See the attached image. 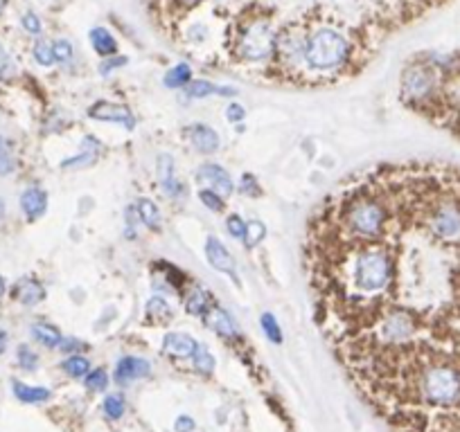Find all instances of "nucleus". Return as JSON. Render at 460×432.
Listing matches in <instances>:
<instances>
[{
    "label": "nucleus",
    "mask_w": 460,
    "mask_h": 432,
    "mask_svg": "<svg viewBox=\"0 0 460 432\" xmlns=\"http://www.w3.org/2000/svg\"><path fill=\"white\" fill-rule=\"evenodd\" d=\"M410 392L422 403L454 407L460 403V370L451 361H422L410 367Z\"/></svg>",
    "instance_id": "nucleus-1"
},
{
    "label": "nucleus",
    "mask_w": 460,
    "mask_h": 432,
    "mask_svg": "<svg viewBox=\"0 0 460 432\" xmlns=\"http://www.w3.org/2000/svg\"><path fill=\"white\" fill-rule=\"evenodd\" d=\"M350 41L343 32L332 25H318L307 30L303 68L309 75H329L338 72L350 61Z\"/></svg>",
    "instance_id": "nucleus-2"
},
{
    "label": "nucleus",
    "mask_w": 460,
    "mask_h": 432,
    "mask_svg": "<svg viewBox=\"0 0 460 432\" xmlns=\"http://www.w3.org/2000/svg\"><path fill=\"white\" fill-rule=\"evenodd\" d=\"M276 34L266 21H253L237 36V54L246 61H264L273 56Z\"/></svg>",
    "instance_id": "nucleus-3"
},
{
    "label": "nucleus",
    "mask_w": 460,
    "mask_h": 432,
    "mask_svg": "<svg viewBox=\"0 0 460 432\" xmlns=\"http://www.w3.org/2000/svg\"><path fill=\"white\" fill-rule=\"evenodd\" d=\"M88 117L100 120V122H116V124H122L124 128H129V131L135 126V120L131 115V111H129L127 106L111 104V102L93 104L91 109H88Z\"/></svg>",
    "instance_id": "nucleus-4"
},
{
    "label": "nucleus",
    "mask_w": 460,
    "mask_h": 432,
    "mask_svg": "<svg viewBox=\"0 0 460 432\" xmlns=\"http://www.w3.org/2000/svg\"><path fill=\"white\" fill-rule=\"evenodd\" d=\"M197 178L201 183H208L221 198H228L235 192V185L230 181V174L219 165H201L197 169Z\"/></svg>",
    "instance_id": "nucleus-5"
},
{
    "label": "nucleus",
    "mask_w": 460,
    "mask_h": 432,
    "mask_svg": "<svg viewBox=\"0 0 460 432\" xmlns=\"http://www.w3.org/2000/svg\"><path fill=\"white\" fill-rule=\"evenodd\" d=\"M151 374V365L144 358H135V356H124L122 361L116 365V374L113 378L118 383H131L135 378H144Z\"/></svg>",
    "instance_id": "nucleus-6"
},
{
    "label": "nucleus",
    "mask_w": 460,
    "mask_h": 432,
    "mask_svg": "<svg viewBox=\"0 0 460 432\" xmlns=\"http://www.w3.org/2000/svg\"><path fill=\"white\" fill-rule=\"evenodd\" d=\"M201 345V342H197L192 336H188V333H167L165 340H163V352L167 356L172 358H192L197 352V347Z\"/></svg>",
    "instance_id": "nucleus-7"
},
{
    "label": "nucleus",
    "mask_w": 460,
    "mask_h": 432,
    "mask_svg": "<svg viewBox=\"0 0 460 432\" xmlns=\"http://www.w3.org/2000/svg\"><path fill=\"white\" fill-rule=\"evenodd\" d=\"M206 255H208V262L212 264V268H217L219 273L235 275V262H232L230 252L226 250V246L217 239V236H210V239L206 241Z\"/></svg>",
    "instance_id": "nucleus-8"
},
{
    "label": "nucleus",
    "mask_w": 460,
    "mask_h": 432,
    "mask_svg": "<svg viewBox=\"0 0 460 432\" xmlns=\"http://www.w3.org/2000/svg\"><path fill=\"white\" fill-rule=\"evenodd\" d=\"M188 137H190L192 146H195L199 153H206V156H208V153H215L217 149H219V144H221L219 133L212 131V128L206 126V124L190 126L188 128Z\"/></svg>",
    "instance_id": "nucleus-9"
},
{
    "label": "nucleus",
    "mask_w": 460,
    "mask_h": 432,
    "mask_svg": "<svg viewBox=\"0 0 460 432\" xmlns=\"http://www.w3.org/2000/svg\"><path fill=\"white\" fill-rule=\"evenodd\" d=\"M206 322H208V327L210 329H215L219 336H223V338H237V327H235V322H232V317L223 311V308H219V306H210L208 311H206Z\"/></svg>",
    "instance_id": "nucleus-10"
},
{
    "label": "nucleus",
    "mask_w": 460,
    "mask_h": 432,
    "mask_svg": "<svg viewBox=\"0 0 460 432\" xmlns=\"http://www.w3.org/2000/svg\"><path fill=\"white\" fill-rule=\"evenodd\" d=\"M21 207L28 214V218H39L45 214L47 209V194L39 187H30V190L23 192L21 196Z\"/></svg>",
    "instance_id": "nucleus-11"
},
{
    "label": "nucleus",
    "mask_w": 460,
    "mask_h": 432,
    "mask_svg": "<svg viewBox=\"0 0 460 432\" xmlns=\"http://www.w3.org/2000/svg\"><path fill=\"white\" fill-rule=\"evenodd\" d=\"M14 297L19 299L23 306H34V304H39V302H43L45 291L36 280L28 277V280L19 282V286H16V291H14Z\"/></svg>",
    "instance_id": "nucleus-12"
},
{
    "label": "nucleus",
    "mask_w": 460,
    "mask_h": 432,
    "mask_svg": "<svg viewBox=\"0 0 460 432\" xmlns=\"http://www.w3.org/2000/svg\"><path fill=\"white\" fill-rule=\"evenodd\" d=\"M158 181L169 196L179 194V183H176V176H174V162H172V156H167V153L158 156Z\"/></svg>",
    "instance_id": "nucleus-13"
},
{
    "label": "nucleus",
    "mask_w": 460,
    "mask_h": 432,
    "mask_svg": "<svg viewBox=\"0 0 460 432\" xmlns=\"http://www.w3.org/2000/svg\"><path fill=\"white\" fill-rule=\"evenodd\" d=\"M12 389H14V396L19 398L21 403H45L47 398L52 396L50 389H45V387H30V385H25V383H21V380H14Z\"/></svg>",
    "instance_id": "nucleus-14"
},
{
    "label": "nucleus",
    "mask_w": 460,
    "mask_h": 432,
    "mask_svg": "<svg viewBox=\"0 0 460 432\" xmlns=\"http://www.w3.org/2000/svg\"><path fill=\"white\" fill-rule=\"evenodd\" d=\"M91 43H93V47H95V52H98L100 56H113L118 52V43H116V38L111 36V32L109 30H104V27H93L91 30Z\"/></svg>",
    "instance_id": "nucleus-15"
},
{
    "label": "nucleus",
    "mask_w": 460,
    "mask_h": 432,
    "mask_svg": "<svg viewBox=\"0 0 460 432\" xmlns=\"http://www.w3.org/2000/svg\"><path fill=\"white\" fill-rule=\"evenodd\" d=\"M210 306H212V295L206 288H192L190 295L185 297V308L192 315H206Z\"/></svg>",
    "instance_id": "nucleus-16"
},
{
    "label": "nucleus",
    "mask_w": 460,
    "mask_h": 432,
    "mask_svg": "<svg viewBox=\"0 0 460 432\" xmlns=\"http://www.w3.org/2000/svg\"><path fill=\"white\" fill-rule=\"evenodd\" d=\"M32 336H34L39 342H41L43 347H59L61 345V331L52 327V324H45V322H36L34 327H32Z\"/></svg>",
    "instance_id": "nucleus-17"
},
{
    "label": "nucleus",
    "mask_w": 460,
    "mask_h": 432,
    "mask_svg": "<svg viewBox=\"0 0 460 432\" xmlns=\"http://www.w3.org/2000/svg\"><path fill=\"white\" fill-rule=\"evenodd\" d=\"M188 95L195 97V100H201V97H208V95H235V91H232V88H217L215 84H210V81L197 79L188 84Z\"/></svg>",
    "instance_id": "nucleus-18"
},
{
    "label": "nucleus",
    "mask_w": 460,
    "mask_h": 432,
    "mask_svg": "<svg viewBox=\"0 0 460 432\" xmlns=\"http://www.w3.org/2000/svg\"><path fill=\"white\" fill-rule=\"evenodd\" d=\"M138 214H140V221L149 227V230H158L160 227V212H158V207L153 205V201H149V198H140L138 201Z\"/></svg>",
    "instance_id": "nucleus-19"
},
{
    "label": "nucleus",
    "mask_w": 460,
    "mask_h": 432,
    "mask_svg": "<svg viewBox=\"0 0 460 432\" xmlns=\"http://www.w3.org/2000/svg\"><path fill=\"white\" fill-rule=\"evenodd\" d=\"M190 79H192V68L188 63H179V66H174L165 75V86L167 88H183L190 84Z\"/></svg>",
    "instance_id": "nucleus-20"
},
{
    "label": "nucleus",
    "mask_w": 460,
    "mask_h": 432,
    "mask_svg": "<svg viewBox=\"0 0 460 432\" xmlns=\"http://www.w3.org/2000/svg\"><path fill=\"white\" fill-rule=\"evenodd\" d=\"M84 153L82 156H77V158H72V160H66L63 162V167H82V165H91V162L98 158V153H100V144H98V140L95 137H88V140H84Z\"/></svg>",
    "instance_id": "nucleus-21"
},
{
    "label": "nucleus",
    "mask_w": 460,
    "mask_h": 432,
    "mask_svg": "<svg viewBox=\"0 0 460 432\" xmlns=\"http://www.w3.org/2000/svg\"><path fill=\"white\" fill-rule=\"evenodd\" d=\"M192 363H195V370L199 374H204V376H210V374H212V370H215V358L210 356V352H208L204 345L197 347L195 356H192Z\"/></svg>",
    "instance_id": "nucleus-22"
},
{
    "label": "nucleus",
    "mask_w": 460,
    "mask_h": 432,
    "mask_svg": "<svg viewBox=\"0 0 460 432\" xmlns=\"http://www.w3.org/2000/svg\"><path fill=\"white\" fill-rule=\"evenodd\" d=\"M264 236H266V225H264L262 221H248V223H246L244 243H246V248H248V250L260 246V243L264 241Z\"/></svg>",
    "instance_id": "nucleus-23"
},
{
    "label": "nucleus",
    "mask_w": 460,
    "mask_h": 432,
    "mask_svg": "<svg viewBox=\"0 0 460 432\" xmlns=\"http://www.w3.org/2000/svg\"><path fill=\"white\" fill-rule=\"evenodd\" d=\"M61 367H63V372H68L70 376H75V378H82L91 372V363H88L84 356H70L68 361L61 363Z\"/></svg>",
    "instance_id": "nucleus-24"
},
{
    "label": "nucleus",
    "mask_w": 460,
    "mask_h": 432,
    "mask_svg": "<svg viewBox=\"0 0 460 432\" xmlns=\"http://www.w3.org/2000/svg\"><path fill=\"white\" fill-rule=\"evenodd\" d=\"M260 322H262L264 336L269 338L273 345H280V342H282V331H280V324L276 320V315H273V313H264Z\"/></svg>",
    "instance_id": "nucleus-25"
},
{
    "label": "nucleus",
    "mask_w": 460,
    "mask_h": 432,
    "mask_svg": "<svg viewBox=\"0 0 460 432\" xmlns=\"http://www.w3.org/2000/svg\"><path fill=\"white\" fill-rule=\"evenodd\" d=\"M34 59H36L39 66H43V68H50L52 63H56L54 50L47 41H39V43L34 45Z\"/></svg>",
    "instance_id": "nucleus-26"
},
{
    "label": "nucleus",
    "mask_w": 460,
    "mask_h": 432,
    "mask_svg": "<svg viewBox=\"0 0 460 432\" xmlns=\"http://www.w3.org/2000/svg\"><path fill=\"white\" fill-rule=\"evenodd\" d=\"M147 313L153 320H169L172 317V308L167 306V302L163 297H151L149 304H147Z\"/></svg>",
    "instance_id": "nucleus-27"
},
{
    "label": "nucleus",
    "mask_w": 460,
    "mask_h": 432,
    "mask_svg": "<svg viewBox=\"0 0 460 432\" xmlns=\"http://www.w3.org/2000/svg\"><path fill=\"white\" fill-rule=\"evenodd\" d=\"M109 385V376L107 372L102 370V367H98V370H91L86 374V387L93 389V392H104Z\"/></svg>",
    "instance_id": "nucleus-28"
},
{
    "label": "nucleus",
    "mask_w": 460,
    "mask_h": 432,
    "mask_svg": "<svg viewBox=\"0 0 460 432\" xmlns=\"http://www.w3.org/2000/svg\"><path fill=\"white\" fill-rule=\"evenodd\" d=\"M104 414H107L109 419H122V414H124V401L118 394L107 396V398H104Z\"/></svg>",
    "instance_id": "nucleus-29"
},
{
    "label": "nucleus",
    "mask_w": 460,
    "mask_h": 432,
    "mask_svg": "<svg viewBox=\"0 0 460 432\" xmlns=\"http://www.w3.org/2000/svg\"><path fill=\"white\" fill-rule=\"evenodd\" d=\"M19 365L23 367L25 372H34L36 367H39V356L32 352V347H28V345H21L19 347Z\"/></svg>",
    "instance_id": "nucleus-30"
},
{
    "label": "nucleus",
    "mask_w": 460,
    "mask_h": 432,
    "mask_svg": "<svg viewBox=\"0 0 460 432\" xmlns=\"http://www.w3.org/2000/svg\"><path fill=\"white\" fill-rule=\"evenodd\" d=\"M199 198H201V203H204L206 207H210L212 212H221L223 209V198L215 190H201Z\"/></svg>",
    "instance_id": "nucleus-31"
},
{
    "label": "nucleus",
    "mask_w": 460,
    "mask_h": 432,
    "mask_svg": "<svg viewBox=\"0 0 460 432\" xmlns=\"http://www.w3.org/2000/svg\"><path fill=\"white\" fill-rule=\"evenodd\" d=\"M52 50H54V56H56V61L66 63V61H70V59H72V45L68 43L66 38H59V41H54V43H52Z\"/></svg>",
    "instance_id": "nucleus-32"
},
{
    "label": "nucleus",
    "mask_w": 460,
    "mask_h": 432,
    "mask_svg": "<svg viewBox=\"0 0 460 432\" xmlns=\"http://www.w3.org/2000/svg\"><path fill=\"white\" fill-rule=\"evenodd\" d=\"M226 227H228V232L235 236V239H244L246 234V223L241 221V218L237 214H230L228 218H226Z\"/></svg>",
    "instance_id": "nucleus-33"
},
{
    "label": "nucleus",
    "mask_w": 460,
    "mask_h": 432,
    "mask_svg": "<svg viewBox=\"0 0 460 432\" xmlns=\"http://www.w3.org/2000/svg\"><path fill=\"white\" fill-rule=\"evenodd\" d=\"M21 23H23V27L30 32V34H41V21L36 19V14H32V12L25 14Z\"/></svg>",
    "instance_id": "nucleus-34"
},
{
    "label": "nucleus",
    "mask_w": 460,
    "mask_h": 432,
    "mask_svg": "<svg viewBox=\"0 0 460 432\" xmlns=\"http://www.w3.org/2000/svg\"><path fill=\"white\" fill-rule=\"evenodd\" d=\"M127 63V59L124 56H107V59L102 61V66H100V72H104V75H107V72H111V70H116V68H122Z\"/></svg>",
    "instance_id": "nucleus-35"
},
{
    "label": "nucleus",
    "mask_w": 460,
    "mask_h": 432,
    "mask_svg": "<svg viewBox=\"0 0 460 432\" xmlns=\"http://www.w3.org/2000/svg\"><path fill=\"white\" fill-rule=\"evenodd\" d=\"M195 419L192 417H188V414H181L179 419H176V423H174V428H176V432H192L195 430Z\"/></svg>",
    "instance_id": "nucleus-36"
},
{
    "label": "nucleus",
    "mask_w": 460,
    "mask_h": 432,
    "mask_svg": "<svg viewBox=\"0 0 460 432\" xmlns=\"http://www.w3.org/2000/svg\"><path fill=\"white\" fill-rule=\"evenodd\" d=\"M241 192L244 194H253V196H257V194H260V187L255 185V178L253 176H244L241 178Z\"/></svg>",
    "instance_id": "nucleus-37"
},
{
    "label": "nucleus",
    "mask_w": 460,
    "mask_h": 432,
    "mask_svg": "<svg viewBox=\"0 0 460 432\" xmlns=\"http://www.w3.org/2000/svg\"><path fill=\"white\" fill-rule=\"evenodd\" d=\"M244 115H246V111L241 109L239 104H230V106H228V111H226V117H228L230 122H239V120H244Z\"/></svg>",
    "instance_id": "nucleus-38"
},
{
    "label": "nucleus",
    "mask_w": 460,
    "mask_h": 432,
    "mask_svg": "<svg viewBox=\"0 0 460 432\" xmlns=\"http://www.w3.org/2000/svg\"><path fill=\"white\" fill-rule=\"evenodd\" d=\"M59 349H63V352H77V349H84V342H79V340H61Z\"/></svg>",
    "instance_id": "nucleus-39"
},
{
    "label": "nucleus",
    "mask_w": 460,
    "mask_h": 432,
    "mask_svg": "<svg viewBox=\"0 0 460 432\" xmlns=\"http://www.w3.org/2000/svg\"><path fill=\"white\" fill-rule=\"evenodd\" d=\"M5 70H10V56H7L5 47L0 45V72H5Z\"/></svg>",
    "instance_id": "nucleus-40"
},
{
    "label": "nucleus",
    "mask_w": 460,
    "mask_h": 432,
    "mask_svg": "<svg viewBox=\"0 0 460 432\" xmlns=\"http://www.w3.org/2000/svg\"><path fill=\"white\" fill-rule=\"evenodd\" d=\"M5 347H7V333L0 331V354L5 352Z\"/></svg>",
    "instance_id": "nucleus-41"
},
{
    "label": "nucleus",
    "mask_w": 460,
    "mask_h": 432,
    "mask_svg": "<svg viewBox=\"0 0 460 432\" xmlns=\"http://www.w3.org/2000/svg\"><path fill=\"white\" fill-rule=\"evenodd\" d=\"M5 288H7V284H5V277H3V275H0V297H3V295H5Z\"/></svg>",
    "instance_id": "nucleus-42"
},
{
    "label": "nucleus",
    "mask_w": 460,
    "mask_h": 432,
    "mask_svg": "<svg viewBox=\"0 0 460 432\" xmlns=\"http://www.w3.org/2000/svg\"><path fill=\"white\" fill-rule=\"evenodd\" d=\"M3 216H5V201L0 198V218H3Z\"/></svg>",
    "instance_id": "nucleus-43"
},
{
    "label": "nucleus",
    "mask_w": 460,
    "mask_h": 432,
    "mask_svg": "<svg viewBox=\"0 0 460 432\" xmlns=\"http://www.w3.org/2000/svg\"><path fill=\"white\" fill-rule=\"evenodd\" d=\"M5 3L7 0H0V14H3V10H5Z\"/></svg>",
    "instance_id": "nucleus-44"
}]
</instances>
